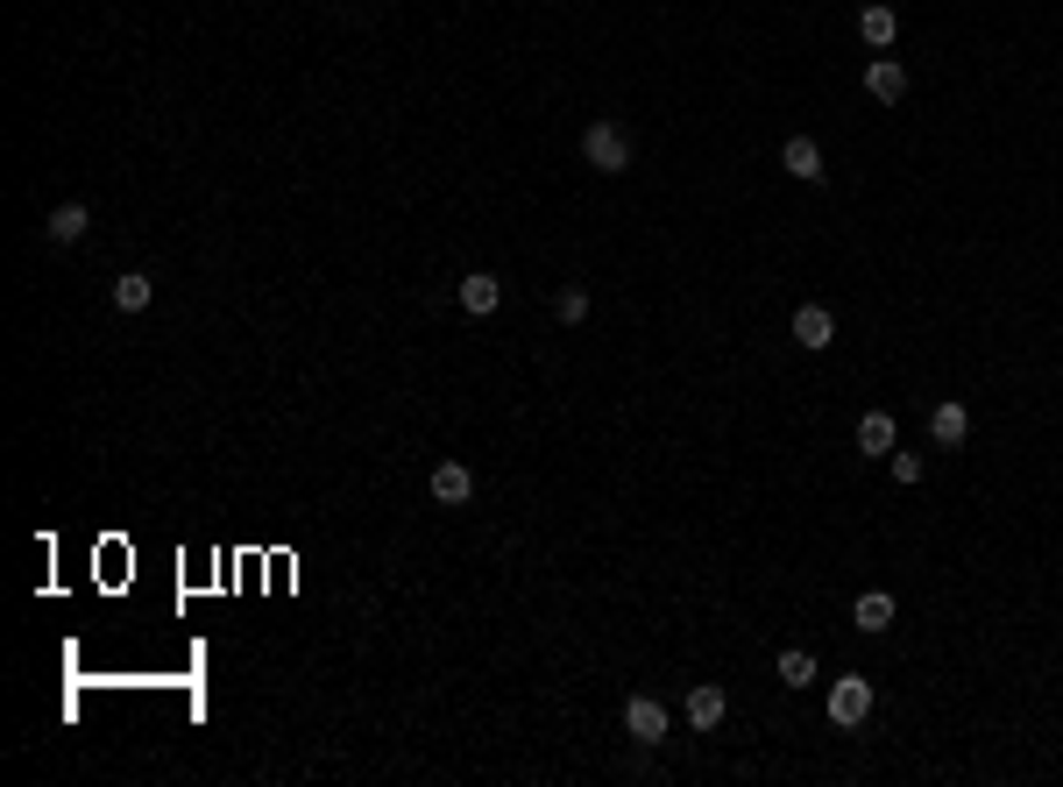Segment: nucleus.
<instances>
[{
  "label": "nucleus",
  "instance_id": "obj_1",
  "mask_svg": "<svg viewBox=\"0 0 1063 787\" xmlns=\"http://www.w3.org/2000/svg\"><path fill=\"white\" fill-rule=\"evenodd\" d=\"M582 157H589V170L617 178V170H631V136H624L617 121H589V128H582Z\"/></svg>",
  "mask_w": 1063,
  "mask_h": 787
},
{
  "label": "nucleus",
  "instance_id": "obj_2",
  "mask_svg": "<svg viewBox=\"0 0 1063 787\" xmlns=\"http://www.w3.org/2000/svg\"><path fill=\"white\" fill-rule=\"evenodd\" d=\"M865 717H873V681L844 675L837 688H829V724H844V731H850V724H865Z\"/></svg>",
  "mask_w": 1063,
  "mask_h": 787
},
{
  "label": "nucleus",
  "instance_id": "obj_3",
  "mask_svg": "<svg viewBox=\"0 0 1063 787\" xmlns=\"http://www.w3.org/2000/svg\"><path fill=\"white\" fill-rule=\"evenodd\" d=\"M624 731H631L638 745H660V738H667V702H660V696H631V702H624Z\"/></svg>",
  "mask_w": 1063,
  "mask_h": 787
},
{
  "label": "nucleus",
  "instance_id": "obj_4",
  "mask_svg": "<svg viewBox=\"0 0 1063 787\" xmlns=\"http://www.w3.org/2000/svg\"><path fill=\"white\" fill-rule=\"evenodd\" d=\"M454 298H461V313H469V319H490L496 305H504V284H496L490 270H469V277H461V292H454Z\"/></svg>",
  "mask_w": 1063,
  "mask_h": 787
},
{
  "label": "nucleus",
  "instance_id": "obj_5",
  "mask_svg": "<svg viewBox=\"0 0 1063 787\" xmlns=\"http://www.w3.org/2000/svg\"><path fill=\"white\" fill-rule=\"evenodd\" d=\"M865 92H873L879 107H900L907 100V71L894 65V57H873V65H865Z\"/></svg>",
  "mask_w": 1063,
  "mask_h": 787
},
{
  "label": "nucleus",
  "instance_id": "obj_6",
  "mask_svg": "<svg viewBox=\"0 0 1063 787\" xmlns=\"http://www.w3.org/2000/svg\"><path fill=\"white\" fill-rule=\"evenodd\" d=\"M829 341H837V319H829V305H801V313H795V348L823 355Z\"/></svg>",
  "mask_w": 1063,
  "mask_h": 787
},
{
  "label": "nucleus",
  "instance_id": "obj_7",
  "mask_svg": "<svg viewBox=\"0 0 1063 787\" xmlns=\"http://www.w3.org/2000/svg\"><path fill=\"white\" fill-rule=\"evenodd\" d=\"M425 490H433V504H469V496H475V469L469 462H440Z\"/></svg>",
  "mask_w": 1063,
  "mask_h": 787
},
{
  "label": "nucleus",
  "instance_id": "obj_8",
  "mask_svg": "<svg viewBox=\"0 0 1063 787\" xmlns=\"http://www.w3.org/2000/svg\"><path fill=\"white\" fill-rule=\"evenodd\" d=\"M724 709H730V696H724L717 681L688 688V724H695V731H717V724H724Z\"/></svg>",
  "mask_w": 1063,
  "mask_h": 787
},
{
  "label": "nucleus",
  "instance_id": "obj_9",
  "mask_svg": "<svg viewBox=\"0 0 1063 787\" xmlns=\"http://www.w3.org/2000/svg\"><path fill=\"white\" fill-rule=\"evenodd\" d=\"M780 164H787V178H801V185L823 178V149L808 142V136H787V142H780Z\"/></svg>",
  "mask_w": 1063,
  "mask_h": 787
},
{
  "label": "nucleus",
  "instance_id": "obj_10",
  "mask_svg": "<svg viewBox=\"0 0 1063 787\" xmlns=\"http://www.w3.org/2000/svg\"><path fill=\"white\" fill-rule=\"evenodd\" d=\"M86 227H92V214H86L79 199H65V206H57V214L43 220V235H50L57 248H71V242H86Z\"/></svg>",
  "mask_w": 1063,
  "mask_h": 787
},
{
  "label": "nucleus",
  "instance_id": "obj_11",
  "mask_svg": "<svg viewBox=\"0 0 1063 787\" xmlns=\"http://www.w3.org/2000/svg\"><path fill=\"white\" fill-rule=\"evenodd\" d=\"M929 433H936V447H964V440H972V412H964L957 397H951V405H936V412H929Z\"/></svg>",
  "mask_w": 1063,
  "mask_h": 787
},
{
  "label": "nucleus",
  "instance_id": "obj_12",
  "mask_svg": "<svg viewBox=\"0 0 1063 787\" xmlns=\"http://www.w3.org/2000/svg\"><path fill=\"white\" fill-rule=\"evenodd\" d=\"M850 624L873 631V639H879V631H894V597H886V589H865L858 610H850Z\"/></svg>",
  "mask_w": 1063,
  "mask_h": 787
},
{
  "label": "nucleus",
  "instance_id": "obj_13",
  "mask_svg": "<svg viewBox=\"0 0 1063 787\" xmlns=\"http://www.w3.org/2000/svg\"><path fill=\"white\" fill-rule=\"evenodd\" d=\"M858 36H865V43H873V50H886V43H894V36H900V14L886 8V0H873V8L858 14Z\"/></svg>",
  "mask_w": 1063,
  "mask_h": 787
},
{
  "label": "nucleus",
  "instance_id": "obj_14",
  "mask_svg": "<svg viewBox=\"0 0 1063 787\" xmlns=\"http://www.w3.org/2000/svg\"><path fill=\"white\" fill-rule=\"evenodd\" d=\"M149 298H157V284H149L142 270H121V277H114V305H121V313H149Z\"/></svg>",
  "mask_w": 1063,
  "mask_h": 787
},
{
  "label": "nucleus",
  "instance_id": "obj_15",
  "mask_svg": "<svg viewBox=\"0 0 1063 787\" xmlns=\"http://www.w3.org/2000/svg\"><path fill=\"white\" fill-rule=\"evenodd\" d=\"M858 454H894V412H865L858 419Z\"/></svg>",
  "mask_w": 1063,
  "mask_h": 787
},
{
  "label": "nucleus",
  "instance_id": "obj_16",
  "mask_svg": "<svg viewBox=\"0 0 1063 787\" xmlns=\"http://www.w3.org/2000/svg\"><path fill=\"white\" fill-rule=\"evenodd\" d=\"M808 681H816V652L787 646V652H780V688H808Z\"/></svg>",
  "mask_w": 1063,
  "mask_h": 787
},
{
  "label": "nucleus",
  "instance_id": "obj_17",
  "mask_svg": "<svg viewBox=\"0 0 1063 787\" xmlns=\"http://www.w3.org/2000/svg\"><path fill=\"white\" fill-rule=\"evenodd\" d=\"M553 313L568 319V326H582V319H589V292H582V284H568V292H560V305H553Z\"/></svg>",
  "mask_w": 1063,
  "mask_h": 787
},
{
  "label": "nucleus",
  "instance_id": "obj_18",
  "mask_svg": "<svg viewBox=\"0 0 1063 787\" xmlns=\"http://www.w3.org/2000/svg\"><path fill=\"white\" fill-rule=\"evenodd\" d=\"M886 462H894V483H922V454H886Z\"/></svg>",
  "mask_w": 1063,
  "mask_h": 787
}]
</instances>
